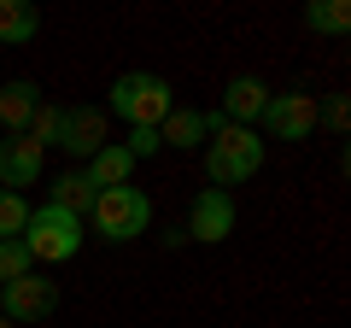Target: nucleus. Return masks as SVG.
Returning <instances> with one entry per match:
<instances>
[{
  "label": "nucleus",
  "mask_w": 351,
  "mask_h": 328,
  "mask_svg": "<svg viewBox=\"0 0 351 328\" xmlns=\"http://www.w3.org/2000/svg\"><path fill=\"white\" fill-rule=\"evenodd\" d=\"M24 223H29V200L0 188V240H18V235H24Z\"/></svg>",
  "instance_id": "obj_18"
},
{
  "label": "nucleus",
  "mask_w": 351,
  "mask_h": 328,
  "mask_svg": "<svg viewBox=\"0 0 351 328\" xmlns=\"http://www.w3.org/2000/svg\"><path fill=\"white\" fill-rule=\"evenodd\" d=\"M328 129H334V135H346V100L328 106Z\"/></svg>",
  "instance_id": "obj_21"
},
{
  "label": "nucleus",
  "mask_w": 351,
  "mask_h": 328,
  "mask_svg": "<svg viewBox=\"0 0 351 328\" xmlns=\"http://www.w3.org/2000/svg\"><path fill=\"white\" fill-rule=\"evenodd\" d=\"M263 106H269V89H263L258 76H234V82L223 89V106H217V117H223V124L252 129V117H263Z\"/></svg>",
  "instance_id": "obj_10"
},
{
  "label": "nucleus",
  "mask_w": 351,
  "mask_h": 328,
  "mask_svg": "<svg viewBox=\"0 0 351 328\" xmlns=\"http://www.w3.org/2000/svg\"><path fill=\"white\" fill-rule=\"evenodd\" d=\"M170 106H176L170 82L152 76V71H123V76L112 82V112L123 117L129 129H158Z\"/></svg>",
  "instance_id": "obj_3"
},
{
  "label": "nucleus",
  "mask_w": 351,
  "mask_h": 328,
  "mask_svg": "<svg viewBox=\"0 0 351 328\" xmlns=\"http://www.w3.org/2000/svg\"><path fill=\"white\" fill-rule=\"evenodd\" d=\"M158 141L164 147H199L205 141V112H188V106H170V112H164V124H158Z\"/></svg>",
  "instance_id": "obj_12"
},
{
  "label": "nucleus",
  "mask_w": 351,
  "mask_h": 328,
  "mask_svg": "<svg viewBox=\"0 0 351 328\" xmlns=\"http://www.w3.org/2000/svg\"><path fill=\"white\" fill-rule=\"evenodd\" d=\"M59 124H64V106H47V100H41V106H36V117H29V129H24V135L36 141L41 152H47V147H59Z\"/></svg>",
  "instance_id": "obj_17"
},
{
  "label": "nucleus",
  "mask_w": 351,
  "mask_h": 328,
  "mask_svg": "<svg viewBox=\"0 0 351 328\" xmlns=\"http://www.w3.org/2000/svg\"><path fill=\"white\" fill-rule=\"evenodd\" d=\"M53 305H59V288H53L47 276H36V270L0 288V316H6V323H41Z\"/></svg>",
  "instance_id": "obj_5"
},
{
  "label": "nucleus",
  "mask_w": 351,
  "mask_h": 328,
  "mask_svg": "<svg viewBox=\"0 0 351 328\" xmlns=\"http://www.w3.org/2000/svg\"><path fill=\"white\" fill-rule=\"evenodd\" d=\"M36 30H41V12L29 0H0V41H6V47L36 41Z\"/></svg>",
  "instance_id": "obj_13"
},
{
  "label": "nucleus",
  "mask_w": 351,
  "mask_h": 328,
  "mask_svg": "<svg viewBox=\"0 0 351 328\" xmlns=\"http://www.w3.org/2000/svg\"><path fill=\"white\" fill-rule=\"evenodd\" d=\"M41 159H47V152H41L29 135H6V141H0V188H6V194H18V188H36V176H41Z\"/></svg>",
  "instance_id": "obj_9"
},
{
  "label": "nucleus",
  "mask_w": 351,
  "mask_h": 328,
  "mask_svg": "<svg viewBox=\"0 0 351 328\" xmlns=\"http://www.w3.org/2000/svg\"><path fill=\"white\" fill-rule=\"evenodd\" d=\"M263 124H269V135L276 141H304L316 129V94L293 89V94H269V106H263Z\"/></svg>",
  "instance_id": "obj_6"
},
{
  "label": "nucleus",
  "mask_w": 351,
  "mask_h": 328,
  "mask_svg": "<svg viewBox=\"0 0 351 328\" xmlns=\"http://www.w3.org/2000/svg\"><path fill=\"white\" fill-rule=\"evenodd\" d=\"M304 24H311L316 36H346L351 30V6L346 0H311V6H304Z\"/></svg>",
  "instance_id": "obj_16"
},
{
  "label": "nucleus",
  "mask_w": 351,
  "mask_h": 328,
  "mask_svg": "<svg viewBox=\"0 0 351 328\" xmlns=\"http://www.w3.org/2000/svg\"><path fill=\"white\" fill-rule=\"evenodd\" d=\"M29 270H36V258L24 253V240H0V288L18 281V276H29Z\"/></svg>",
  "instance_id": "obj_19"
},
{
  "label": "nucleus",
  "mask_w": 351,
  "mask_h": 328,
  "mask_svg": "<svg viewBox=\"0 0 351 328\" xmlns=\"http://www.w3.org/2000/svg\"><path fill=\"white\" fill-rule=\"evenodd\" d=\"M234 235V200H228L223 188H205L199 200H193L188 211V240H205V246H217V240Z\"/></svg>",
  "instance_id": "obj_7"
},
{
  "label": "nucleus",
  "mask_w": 351,
  "mask_h": 328,
  "mask_svg": "<svg viewBox=\"0 0 351 328\" xmlns=\"http://www.w3.org/2000/svg\"><path fill=\"white\" fill-rule=\"evenodd\" d=\"M18 240H24V253L36 258V264H71V258L82 253V217L59 211V205H36Z\"/></svg>",
  "instance_id": "obj_2"
},
{
  "label": "nucleus",
  "mask_w": 351,
  "mask_h": 328,
  "mask_svg": "<svg viewBox=\"0 0 351 328\" xmlns=\"http://www.w3.org/2000/svg\"><path fill=\"white\" fill-rule=\"evenodd\" d=\"M94 194H100V188H94L82 170H64V176L53 182V200H47V205H59V211L82 217V211H94Z\"/></svg>",
  "instance_id": "obj_15"
},
{
  "label": "nucleus",
  "mask_w": 351,
  "mask_h": 328,
  "mask_svg": "<svg viewBox=\"0 0 351 328\" xmlns=\"http://www.w3.org/2000/svg\"><path fill=\"white\" fill-rule=\"evenodd\" d=\"M205 135H217L211 147H205V176L217 182V188H240V182H252L263 170V141L252 135V129H240V124H223V117H205Z\"/></svg>",
  "instance_id": "obj_1"
},
{
  "label": "nucleus",
  "mask_w": 351,
  "mask_h": 328,
  "mask_svg": "<svg viewBox=\"0 0 351 328\" xmlns=\"http://www.w3.org/2000/svg\"><path fill=\"white\" fill-rule=\"evenodd\" d=\"M164 147V141H158V129H129V159H152V152H158Z\"/></svg>",
  "instance_id": "obj_20"
},
{
  "label": "nucleus",
  "mask_w": 351,
  "mask_h": 328,
  "mask_svg": "<svg viewBox=\"0 0 351 328\" xmlns=\"http://www.w3.org/2000/svg\"><path fill=\"white\" fill-rule=\"evenodd\" d=\"M0 328H18V323H6V316H0Z\"/></svg>",
  "instance_id": "obj_22"
},
{
  "label": "nucleus",
  "mask_w": 351,
  "mask_h": 328,
  "mask_svg": "<svg viewBox=\"0 0 351 328\" xmlns=\"http://www.w3.org/2000/svg\"><path fill=\"white\" fill-rule=\"evenodd\" d=\"M59 147L71 152V159H94V152L106 147V112L100 106H71L59 124Z\"/></svg>",
  "instance_id": "obj_8"
},
{
  "label": "nucleus",
  "mask_w": 351,
  "mask_h": 328,
  "mask_svg": "<svg viewBox=\"0 0 351 328\" xmlns=\"http://www.w3.org/2000/svg\"><path fill=\"white\" fill-rule=\"evenodd\" d=\"M129 170H135V159H129L123 147H112V141H106V147L94 152V159H88V170H82V176L94 182V188H123V182H129Z\"/></svg>",
  "instance_id": "obj_14"
},
{
  "label": "nucleus",
  "mask_w": 351,
  "mask_h": 328,
  "mask_svg": "<svg viewBox=\"0 0 351 328\" xmlns=\"http://www.w3.org/2000/svg\"><path fill=\"white\" fill-rule=\"evenodd\" d=\"M147 223H152V205L135 182L94 194V229H100V240H135V235H147Z\"/></svg>",
  "instance_id": "obj_4"
},
{
  "label": "nucleus",
  "mask_w": 351,
  "mask_h": 328,
  "mask_svg": "<svg viewBox=\"0 0 351 328\" xmlns=\"http://www.w3.org/2000/svg\"><path fill=\"white\" fill-rule=\"evenodd\" d=\"M36 106H41L36 82H6V89H0V129H6V135H24L29 117H36Z\"/></svg>",
  "instance_id": "obj_11"
}]
</instances>
